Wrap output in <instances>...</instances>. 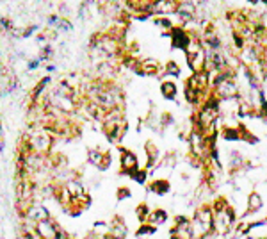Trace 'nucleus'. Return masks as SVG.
I'll return each mask as SVG.
<instances>
[{
	"mask_svg": "<svg viewBox=\"0 0 267 239\" xmlns=\"http://www.w3.org/2000/svg\"><path fill=\"white\" fill-rule=\"evenodd\" d=\"M150 213H152V209H150V205L146 204V202H143V204H139L136 207V216H137V220H139V223L148 222Z\"/></svg>",
	"mask_w": 267,
	"mask_h": 239,
	"instance_id": "obj_20",
	"label": "nucleus"
},
{
	"mask_svg": "<svg viewBox=\"0 0 267 239\" xmlns=\"http://www.w3.org/2000/svg\"><path fill=\"white\" fill-rule=\"evenodd\" d=\"M109 229H110V222H105V220H96L93 223V232L100 236L102 239L105 234H109Z\"/></svg>",
	"mask_w": 267,
	"mask_h": 239,
	"instance_id": "obj_21",
	"label": "nucleus"
},
{
	"mask_svg": "<svg viewBox=\"0 0 267 239\" xmlns=\"http://www.w3.org/2000/svg\"><path fill=\"white\" fill-rule=\"evenodd\" d=\"M168 222H170V213H168V211L161 209V207L152 209V213H150V216H148V223H152V225H155V227H161Z\"/></svg>",
	"mask_w": 267,
	"mask_h": 239,
	"instance_id": "obj_15",
	"label": "nucleus"
},
{
	"mask_svg": "<svg viewBox=\"0 0 267 239\" xmlns=\"http://www.w3.org/2000/svg\"><path fill=\"white\" fill-rule=\"evenodd\" d=\"M152 21L161 32H171L177 27V23H175V20H171V16H152Z\"/></svg>",
	"mask_w": 267,
	"mask_h": 239,
	"instance_id": "obj_16",
	"label": "nucleus"
},
{
	"mask_svg": "<svg viewBox=\"0 0 267 239\" xmlns=\"http://www.w3.org/2000/svg\"><path fill=\"white\" fill-rule=\"evenodd\" d=\"M57 32H66V34H70V32H73V23L70 18H61L59 25H57Z\"/></svg>",
	"mask_w": 267,
	"mask_h": 239,
	"instance_id": "obj_22",
	"label": "nucleus"
},
{
	"mask_svg": "<svg viewBox=\"0 0 267 239\" xmlns=\"http://www.w3.org/2000/svg\"><path fill=\"white\" fill-rule=\"evenodd\" d=\"M146 191L150 195L164 197V195H170L171 193V182L168 179H162V177H155L152 182L146 184Z\"/></svg>",
	"mask_w": 267,
	"mask_h": 239,
	"instance_id": "obj_10",
	"label": "nucleus"
},
{
	"mask_svg": "<svg viewBox=\"0 0 267 239\" xmlns=\"http://www.w3.org/2000/svg\"><path fill=\"white\" fill-rule=\"evenodd\" d=\"M210 205L214 211V234L225 238L233 231V227L237 225V211L225 197L212 198Z\"/></svg>",
	"mask_w": 267,
	"mask_h": 239,
	"instance_id": "obj_1",
	"label": "nucleus"
},
{
	"mask_svg": "<svg viewBox=\"0 0 267 239\" xmlns=\"http://www.w3.org/2000/svg\"><path fill=\"white\" fill-rule=\"evenodd\" d=\"M264 205H266V202H264L262 195H260L259 191H250L246 197V213L242 214V216H250V214L260 213V211L264 209Z\"/></svg>",
	"mask_w": 267,
	"mask_h": 239,
	"instance_id": "obj_11",
	"label": "nucleus"
},
{
	"mask_svg": "<svg viewBox=\"0 0 267 239\" xmlns=\"http://www.w3.org/2000/svg\"><path fill=\"white\" fill-rule=\"evenodd\" d=\"M164 66V77H173V79H178L182 75V66L180 63L175 59H170L168 63L162 64Z\"/></svg>",
	"mask_w": 267,
	"mask_h": 239,
	"instance_id": "obj_17",
	"label": "nucleus"
},
{
	"mask_svg": "<svg viewBox=\"0 0 267 239\" xmlns=\"http://www.w3.org/2000/svg\"><path fill=\"white\" fill-rule=\"evenodd\" d=\"M128 236V227L123 222L121 216H114L112 222H110L109 234L103 236V239H127Z\"/></svg>",
	"mask_w": 267,
	"mask_h": 239,
	"instance_id": "obj_9",
	"label": "nucleus"
},
{
	"mask_svg": "<svg viewBox=\"0 0 267 239\" xmlns=\"http://www.w3.org/2000/svg\"><path fill=\"white\" fill-rule=\"evenodd\" d=\"M212 93L216 95L219 100H230V99H237L241 95V86H239L237 79H226L221 84H217L212 90Z\"/></svg>",
	"mask_w": 267,
	"mask_h": 239,
	"instance_id": "obj_5",
	"label": "nucleus"
},
{
	"mask_svg": "<svg viewBox=\"0 0 267 239\" xmlns=\"http://www.w3.org/2000/svg\"><path fill=\"white\" fill-rule=\"evenodd\" d=\"M150 173H148V170H144V168H139V170H136V171H132L130 175V179L134 180L136 184H139V186H146L148 184V179H150Z\"/></svg>",
	"mask_w": 267,
	"mask_h": 239,
	"instance_id": "obj_19",
	"label": "nucleus"
},
{
	"mask_svg": "<svg viewBox=\"0 0 267 239\" xmlns=\"http://www.w3.org/2000/svg\"><path fill=\"white\" fill-rule=\"evenodd\" d=\"M36 231L41 236V239H55L57 238V231H59V223L54 220H45V222L36 223Z\"/></svg>",
	"mask_w": 267,
	"mask_h": 239,
	"instance_id": "obj_12",
	"label": "nucleus"
},
{
	"mask_svg": "<svg viewBox=\"0 0 267 239\" xmlns=\"http://www.w3.org/2000/svg\"><path fill=\"white\" fill-rule=\"evenodd\" d=\"M157 229L159 227L152 225V223H139V227H137L136 231V238L137 239H146V238H152V236L157 234Z\"/></svg>",
	"mask_w": 267,
	"mask_h": 239,
	"instance_id": "obj_18",
	"label": "nucleus"
},
{
	"mask_svg": "<svg viewBox=\"0 0 267 239\" xmlns=\"http://www.w3.org/2000/svg\"><path fill=\"white\" fill-rule=\"evenodd\" d=\"M161 95L168 102H175L178 99V86L171 79H164L161 81Z\"/></svg>",
	"mask_w": 267,
	"mask_h": 239,
	"instance_id": "obj_14",
	"label": "nucleus"
},
{
	"mask_svg": "<svg viewBox=\"0 0 267 239\" xmlns=\"http://www.w3.org/2000/svg\"><path fill=\"white\" fill-rule=\"evenodd\" d=\"M23 216H25V218H29V220H32V222H36V223H38V222H45V220H50L52 218L50 211H48L43 204H38V202H34V204L30 205Z\"/></svg>",
	"mask_w": 267,
	"mask_h": 239,
	"instance_id": "obj_13",
	"label": "nucleus"
},
{
	"mask_svg": "<svg viewBox=\"0 0 267 239\" xmlns=\"http://www.w3.org/2000/svg\"><path fill=\"white\" fill-rule=\"evenodd\" d=\"M192 234L194 239H208L214 234V211L210 204H199L192 211Z\"/></svg>",
	"mask_w": 267,
	"mask_h": 239,
	"instance_id": "obj_2",
	"label": "nucleus"
},
{
	"mask_svg": "<svg viewBox=\"0 0 267 239\" xmlns=\"http://www.w3.org/2000/svg\"><path fill=\"white\" fill-rule=\"evenodd\" d=\"M119 148V170L125 175H130L132 171L139 170V157H137L132 150L125 148V146H118Z\"/></svg>",
	"mask_w": 267,
	"mask_h": 239,
	"instance_id": "obj_7",
	"label": "nucleus"
},
{
	"mask_svg": "<svg viewBox=\"0 0 267 239\" xmlns=\"http://www.w3.org/2000/svg\"><path fill=\"white\" fill-rule=\"evenodd\" d=\"M59 14L63 18H68L70 14H72V11H70V7L66 4H61V7H59Z\"/></svg>",
	"mask_w": 267,
	"mask_h": 239,
	"instance_id": "obj_25",
	"label": "nucleus"
},
{
	"mask_svg": "<svg viewBox=\"0 0 267 239\" xmlns=\"http://www.w3.org/2000/svg\"><path fill=\"white\" fill-rule=\"evenodd\" d=\"M137 75H143V77H164V66L159 63L155 57H144L139 61V70H137Z\"/></svg>",
	"mask_w": 267,
	"mask_h": 239,
	"instance_id": "obj_6",
	"label": "nucleus"
},
{
	"mask_svg": "<svg viewBox=\"0 0 267 239\" xmlns=\"http://www.w3.org/2000/svg\"><path fill=\"white\" fill-rule=\"evenodd\" d=\"M45 70H47L48 73H52V72H55V70H57V66H55V64H45Z\"/></svg>",
	"mask_w": 267,
	"mask_h": 239,
	"instance_id": "obj_26",
	"label": "nucleus"
},
{
	"mask_svg": "<svg viewBox=\"0 0 267 239\" xmlns=\"http://www.w3.org/2000/svg\"><path fill=\"white\" fill-rule=\"evenodd\" d=\"M116 198H118V202L128 200V198H132V189L127 188V186H121L118 189V193H116Z\"/></svg>",
	"mask_w": 267,
	"mask_h": 239,
	"instance_id": "obj_24",
	"label": "nucleus"
},
{
	"mask_svg": "<svg viewBox=\"0 0 267 239\" xmlns=\"http://www.w3.org/2000/svg\"><path fill=\"white\" fill-rule=\"evenodd\" d=\"M43 66V61L39 59L38 56L36 57H32V59H29L25 63V68H27V72H34V70H39Z\"/></svg>",
	"mask_w": 267,
	"mask_h": 239,
	"instance_id": "obj_23",
	"label": "nucleus"
},
{
	"mask_svg": "<svg viewBox=\"0 0 267 239\" xmlns=\"http://www.w3.org/2000/svg\"><path fill=\"white\" fill-rule=\"evenodd\" d=\"M170 239H194L191 218H187L185 214H177L173 227L170 229Z\"/></svg>",
	"mask_w": 267,
	"mask_h": 239,
	"instance_id": "obj_3",
	"label": "nucleus"
},
{
	"mask_svg": "<svg viewBox=\"0 0 267 239\" xmlns=\"http://www.w3.org/2000/svg\"><path fill=\"white\" fill-rule=\"evenodd\" d=\"M88 162L98 171H107L112 164V155L109 150H103L100 146H93L88 150Z\"/></svg>",
	"mask_w": 267,
	"mask_h": 239,
	"instance_id": "obj_4",
	"label": "nucleus"
},
{
	"mask_svg": "<svg viewBox=\"0 0 267 239\" xmlns=\"http://www.w3.org/2000/svg\"><path fill=\"white\" fill-rule=\"evenodd\" d=\"M259 239H267V236H262V238H259Z\"/></svg>",
	"mask_w": 267,
	"mask_h": 239,
	"instance_id": "obj_27",
	"label": "nucleus"
},
{
	"mask_svg": "<svg viewBox=\"0 0 267 239\" xmlns=\"http://www.w3.org/2000/svg\"><path fill=\"white\" fill-rule=\"evenodd\" d=\"M191 34L187 32L183 27H180V25H177L173 30H171V39H170V43H171V48L173 50H182V52H185V48H187V45L191 43Z\"/></svg>",
	"mask_w": 267,
	"mask_h": 239,
	"instance_id": "obj_8",
	"label": "nucleus"
},
{
	"mask_svg": "<svg viewBox=\"0 0 267 239\" xmlns=\"http://www.w3.org/2000/svg\"><path fill=\"white\" fill-rule=\"evenodd\" d=\"M266 220H267V216H266Z\"/></svg>",
	"mask_w": 267,
	"mask_h": 239,
	"instance_id": "obj_28",
	"label": "nucleus"
}]
</instances>
